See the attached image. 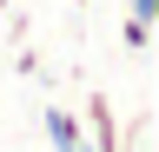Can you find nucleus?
Returning a JSON list of instances; mask_svg holds the SVG:
<instances>
[{"instance_id":"obj_1","label":"nucleus","mask_w":159,"mask_h":152,"mask_svg":"<svg viewBox=\"0 0 159 152\" xmlns=\"http://www.w3.org/2000/svg\"><path fill=\"white\" fill-rule=\"evenodd\" d=\"M86 126H93V145H86V152H119L126 132H119V112L106 106V93H93V99H86Z\"/></svg>"},{"instance_id":"obj_2","label":"nucleus","mask_w":159,"mask_h":152,"mask_svg":"<svg viewBox=\"0 0 159 152\" xmlns=\"http://www.w3.org/2000/svg\"><path fill=\"white\" fill-rule=\"evenodd\" d=\"M119 40H126L133 53H146V46H152V27H146V20H133V13H126V27H119Z\"/></svg>"},{"instance_id":"obj_3","label":"nucleus","mask_w":159,"mask_h":152,"mask_svg":"<svg viewBox=\"0 0 159 152\" xmlns=\"http://www.w3.org/2000/svg\"><path fill=\"white\" fill-rule=\"evenodd\" d=\"M133 20H146V27H152V20H159V0H133Z\"/></svg>"},{"instance_id":"obj_4","label":"nucleus","mask_w":159,"mask_h":152,"mask_svg":"<svg viewBox=\"0 0 159 152\" xmlns=\"http://www.w3.org/2000/svg\"><path fill=\"white\" fill-rule=\"evenodd\" d=\"M133 139H139V132H133ZM133 139H119V152H133Z\"/></svg>"},{"instance_id":"obj_5","label":"nucleus","mask_w":159,"mask_h":152,"mask_svg":"<svg viewBox=\"0 0 159 152\" xmlns=\"http://www.w3.org/2000/svg\"><path fill=\"white\" fill-rule=\"evenodd\" d=\"M0 7H7V0H0Z\"/></svg>"}]
</instances>
